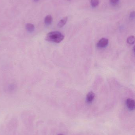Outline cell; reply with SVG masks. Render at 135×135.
I'll list each match as a JSON object with an SVG mask.
<instances>
[{"instance_id": "277c9868", "label": "cell", "mask_w": 135, "mask_h": 135, "mask_svg": "<svg viewBox=\"0 0 135 135\" xmlns=\"http://www.w3.org/2000/svg\"><path fill=\"white\" fill-rule=\"evenodd\" d=\"M95 94L92 92L91 91L88 93L87 95V101L88 103H91L94 99Z\"/></svg>"}, {"instance_id": "8992f818", "label": "cell", "mask_w": 135, "mask_h": 135, "mask_svg": "<svg viewBox=\"0 0 135 135\" xmlns=\"http://www.w3.org/2000/svg\"><path fill=\"white\" fill-rule=\"evenodd\" d=\"M52 20H53V19L51 15H47L44 19L45 24L47 25H50L52 23Z\"/></svg>"}, {"instance_id": "5b68a950", "label": "cell", "mask_w": 135, "mask_h": 135, "mask_svg": "<svg viewBox=\"0 0 135 135\" xmlns=\"http://www.w3.org/2000/svg\"><path fill=\"white\" fill-rule=\"evenodd\" d=\"M67 20H68L67 17H64L60 21V22H59L57 24V26L60 28L63 27L66 24Z\"/></svg>"}, {"instance_id": "3957f363", "label": "cell", "mask_w": 135, "mask_h": 135, "mask_svg": "<svg viewBox=\"0 0 135 135\" xmlns=\"http://www.w3.org/2000/svg\"><path fill=\"white\" fill-rule=\"evenodd\" d=\"M127 107L129 109L133 110L135 109V101L131 98H128L126 101Z\"/></svg>"}, {"instance_id": "4fadbf2b", "label": "cell", "mask_w": 135, "mask_h": 135, "mask_svg": "<svg viewBox=\"0 0 135 135\" xmlns=\"http://www.w3.org/2000/svg\"></svg>"}, {"instance_id": "8fae6325", "label": "cell", "mask_w": 135, "mask_h": 135, "mask_svg": "<svg viewBox=\"0 0 135 135\" xmlns=\"http://www.w3.org/2000/svg\"><path fill=\"white\" fill-rule=\"evenodd\" d=\"M134 12H132L131 13V14H130V17H134Z\"/></svg>"}, {"instance_id": "7a4b0ae2", "label": "cell", "mask_w": 135, "mask_h": 135, "mask_svg": "<svg viewBox=\"0 0 135 135\" xmlns=\"http://www.w3.org/2000/svg\"><path fill=\"white\" fill-rule=\"evenodd\" d=\"M109 43V40L106 38H102L97 42V47L101 48H105L107 46Z\"/></svg>"}, {"instance_id": "9c48e42d", "label": "cell", "mask_w": 135, "mask_h": 135, "mask_svg": "<svg viewBox=\"0 0 135 135\" xmlns=\"http://www.w3.org/2000/svg\"><path fill=\"white\" fill-rule=\"evenodd\" d=\"M90 3L92 7L94 8L96 7L98 5L99 1V0H91Z\"/></svg>"}, {"instance_id": "30bf717a", "label": "cell", "mask_w": 135, "mask_h": 135, "mask_svg": "<svg viewBox=\"0 0 135 135\" xmlns=\"http://www.w3.org/2000/svg\"><path fill=\"white\" fill-rule=\"evenodd\" d=\"M110 2L112 4H116L117 3H118V2L119 1V0H110Z\"/></svg>"}, {"instance_id": "6da1fadb", "label": "cell", "mask_w": 135, "mask_h": 135, "mask_svg": "<svg viewBox=\"0 0 135 135\" xmlns=\"http://www.w3.org/2000/svg\"><path fill=\"white\" fill-rule=\"evenodd\" d=\"M64 36L61 32L58 31H53L49 32L45 39L49 42L59 43L64 40Z\"/></svg>"}, {"instance_id": "7c38bea8", "label": "cell", "mask_w": 135, "mask_h": 135, "mask_svg": "<svg viewBox=\"0 0 135 135\" xmlns=\"http://www.w3.org/2000/svg\"><path fill=\"white\" fill-rule=\"evenodd\" d=\"M58 135H63V134H58Z\"/></svg>"}, {"instance_id": "ba28073f", "label": "cell", "mask_w": 135, "mask_h": 135, "mask_svg": "<svg viewBox=\"0 0 135 135\" xmlns=\"http://www.w3.org/2000/svg\"><path fill=\"white\" fill-rule=\"evenodd\" d=\"M127 42L128 44L130 45L134 44L135 42V37L134 36H131L127 38Z\"/></svg>"}, {"instance_id": "52a82bcc", "label": "cell", "mask_w": 135, "mask_h": 135, "mask_svg": "<svg viewBox=\"0 0 135 135\" xmlns=\"http://www.w3.org/2000/svg\"><path fill=\"white\" fill-rule=\"evenodd\" d=\"M26 29L28 32H32L35 30V26L31 23H27L26 25Z\"/></svg>"}]
</instances>
